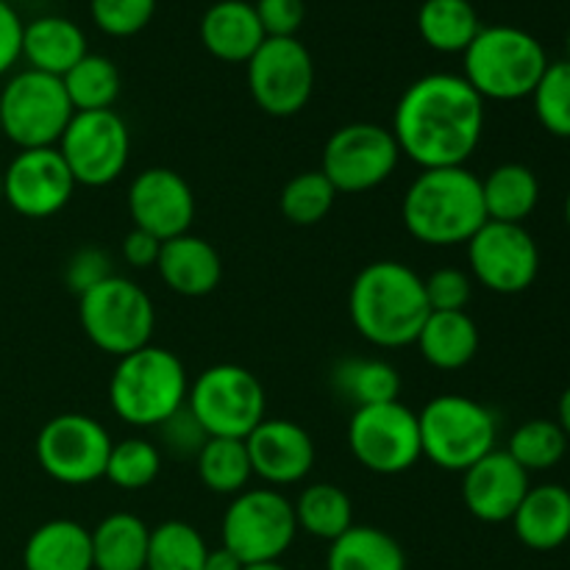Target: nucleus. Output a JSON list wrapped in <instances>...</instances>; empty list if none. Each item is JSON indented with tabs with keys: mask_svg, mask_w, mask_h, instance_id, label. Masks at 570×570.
I'll return each mask as SVG.
<instances>
[{
	"mask_svg": "<svg viewBox=\"0 0 570 570\" xmlns=\"http://www.w3.org/2000/svg\"><path fill=\"white\" fill-rule=\"evenodd\" d=\"M390 131L421 170L462 167L482 142L484 100L462 76L429 72L404 89Z\"/></svg>",
	"mask_w": 570,
	"mask_h": 570,
	"instance_id": "nucleus-1",
	"label": "nucleus"
},
{
	"mask_svg": "<svg viewBox=\"0 0 570 570\" xmlns=\"http://www.w3.org/2000/svg\"><path fill=\"white\" fill-rule=\"evenodd\" d=\"M429 312L423 276L404 262H371L351 284V323L360 337L376 348H404L415 343Z\"/></svg>",
	"mask_w": 570,
	"mask_h": 570,
	"instance_id": "nucleus-2",
	"label": "nucleus"
},
{
	"mask_svg": "<svg viewBox=\"0 0 570 570\" xmlns=\"http://www.w3.org/2000/svg\"><path fill=\"white\" fill-rule=\"evenodd\" d=\"M401 220L410 237L432 248L468 245L488 223L482 178L465 165L421 170L401 200Z\"/></svg>",
	"mask_w": 570,
	"mask_h": 570,
	"instance_id": "nucleus-3",
	"label": "nucleus"
},
{
	"mask_svg": "<svg viewBox=\"0 0 570 570\" xmlns=\"http://www.w3.org/2000/svg\"><path fill=\"white\" fill-rule=\"evenodd\" d=\"M187 367L173 351L145 345L117 360L109 379L111 412L137 429H156L187 404Z\"/></svg>",
	"mask_w": 570,
	"mask_h": 570,
	"instance_id": "nucleus-4",
	"label": "nucleus"
},
{
	"mask_svg": "<svg viewBox=\"0 0 570 570\" xmlns=\"http://www.w3.org/2000/svg\"><path fill=\"white\" fill-rule=\"evenodd\" d=\"M546 67L540 39L515 26H482L462 53V78L482 100L532 98Z\"/></svg>",
	"mask_w": 570,
	"mask_h": 570,
	"instance_id": "nucleus-5",
	"label": "nucleus"
},
{
	"mask_svg": "<svg viewBox=\"0 0 570 570\" xmlns=\"http://www.w3.org/2000/svg\"><path fill=\"white\" fill-rule=\"evenodd\" d=\"M421 451L440 471L462 473L495 451L499 421L493 412L468 395H438L417 415Z\"/></svg>",
	"mask_w": 570,
	"mask_h": 570,
	"instance_id": "nucleus-6",
	"label": "nucleus"
},
{
	"mask_svg": "<svg viewBox=\"0 0 570 570\" xmlns=\"http://www.w3.org/2000/svg\"><path fill=\"white\" fill-rule=\"evenodd\" d=\"M78 317L89 343L117 360L150 345L156 328L150 295L117 273L78 298Z\"/></svg>",
	"mask_w": 570,
	"mask_h": 570,
	"instance_id": "nucleus-7",
	"label": "nucleus"
},
{
	"mask_svg": "<svg viewBox=\"0 0 570 570\" xmlns=\"http://www.w3.org/2000/svg\"><path fill=\"white\" fill-rule=\"evenodd\" d=\"M187 410L198 417L209 438L245 440L267 417V395L259 376L248 367L223 362L195 376L187 393Z\"/></svg>",
	"mask_w": 570,
	"mask_h": 570,
	"instance_id": "nucleus-8",
	"label": "nucleus"
},
{
	"mask_svg": "<svg viewBox=\"0 0 570 570\" xmlns=\"http://www.w3.org/2000/svg\"><path fill=\"white\" fill-rule=\"evenodd\" d=\"M72 115L65 83L48 72L20 70L0 89V131L20 150L56 148Z\"/></svg>",
	"mask_w": 570,
	"mask_h": 570,
	"instance_id": "nucleus-9",
	"label": "nucleus"
},
{
	"mask_svg": "<svg viewBox=\"0 0 570 570\" xmlns=\"http://www.w3.org/2000/svg\"><path fill=\"white\" fill-rule=\"evenodd\" d=\"M298 534L293 501L276 488L243 490L223 515V549L243 566L282 560Z\"/></svg>",
	"mask_w": 570,
	"mask_h": 570,
	"instance_id": "nucleus-10",
	"label": "nucleus"
},
{
	"mask_svg": "<svg viewBox=\"0 0 570 570\" xmlns=\"http://www.w3.org/2000/svg\"><path fill=\"white\" fill-rule=\"evenodd\" d=\"M348 449L365 471L399 476L423 456L417 415L401 401L360 406L348 421Z\"/></svg>",
	"mask_w": 570,
	"mask_h": 570,
	"instance_id": "nucleus-11",
	"label": "nucleus"
},
{
	"mask_svg": "<svg viewBox=\"0 0 570 570\" xmlns=\"http://www.w3.org/2000/svg\"><path fill=\"white\" fill-rule=\"evenodd\" d=\"M401 161L393 131L379 122L340 126L323 145L321 173L337 193L362 195L382 187Z\"/></svg>",
	"mask_w": 570,
	"mask_h": 570,
	"instance_id": "nucleus-12",
	"label": "nucleus"
},
{
	"mask_svg": "<svg viewBox=\"0 0 570 570\" xmlns=\"http://www.w3.org/2000/svg\"><path fill=\"white\" fill-rule=\"evenodd\" d=\"M111 438L100 421L83 412L56 415L39 429L37 462L53 482L81 488L104 479Z\"/></svg>",
	"mask_w": 570,
	"mask_h": 570,
	"instance_id": "nucleus-13",
	"label": "nucleus"
},
{
	"mask_svg": "<svg viewBox=\"0 0 570 570\" xmlns=\"http://www.w3.org/2000/svg\"><path fill=\"white\" fill-rule=\"evenodd\" d=\"M254 104L271 117H293L315 92V61L298 37H267L248 59Z\"/></svg>",
	"mask_w": 570,
	"mask_h": 570,
	"instance_id": "nucleus-14",
	"label": "nucleus"
},
{
	"mask_svg": "<svg viewBox=\"0 0 570 570\" xmlns=\"http://www.w3.org/2000/svg\"><path fill=\"white\" fill-rule=\"evenodd\" d=\"M56 148L78 187H106L126 170L131 134L115 109L76 111Z\"/></svg>",
	"mask_w": 570,
	"mask_h": 570,
	"instance_id": "nucleus-15",
	"label": "nucleus"
},
{
	"mask_svg": "<svg viewBox=\"0 0 570 570\" xmlns=\"http://www.w3.org/2000/svg\"><path fill=\"white\" fill-rule=\"evenodd\" d=\"M473 278L495 295L527 293L540 273V248L518 223L488 220L468 239Z\"/></svg>",
	"mask_w": 570,
	"mask_h": 570,
	"instance_id": "nucleus-16",
	"label": "nucleus"
},
{
	"mask_svg": "<svg viewBox=\"0 0 570 570\" xmlns=\"http://www.w3.org/2000/svg\"><path fill=\"white\" fill-rule=\"evenodd\" d=\"M76 187L59 148L20 150L3 170V204L28 220L59 215L70 204Z\"/></svg>",
	"mask_w": 570,
	"mask_h": 570,
	"instance_id": "nucleus-17",
	"label": "nucleus"
},
{
	"mask_svg": "<svg viewBox=\"0 0 570 570\" xmlns=\"http://www.w3.org/2000/svg\"><path fill=\"white\" fill-rule=\"evenodd\" d=\"M128 215L134 228L154 234L159 243L181 237L195 220L193 187L170 167H148L128 187Z\"/></svg>",
	"mask_w": 570,
	"mask_h": 570,
	"instance_id": "nucleus-18",
	"label": "nucleus"
},
{
	"mask_svg": "<svg viewBox=\"0 0 570 570\" xmlns=\"http://www.w3.org/2000/svg\"><path fill=\"white\" fill-rule=\"evenodd\" d=\"M254 476L271 488L304 482L315 468V443L301 423L287 417H265L245 438Z\"/></svg>",
	"mask_w": 570,
	"mask_h": 570,
	"instance_id": "nucleus-19",
	"label": "nucleus"
},
{
	"mask_svg": "<svg viewBox=\"0 0 570 570\" xmlns=\"http://www.w3.org/2000/svg\"><path fill=\"white\" fill-rule=\"evenodd\" d=\"M529 488V473L499 449L462 471V501L468 512L484 523L512 521Z\"/></svg>",
	"mask_w": 570,
	"mask_h": 570,
	"instance_id": "nucleus-20",
	"label": "nucleus"
},
{
	"mask_svg": "<svg viewBox=\"0 0 570 570\" xmlns=\"http://www.w3.org/2000/svg\"><path fill=\"white\" fill-rule=\"evenodd\" d=\"M156 273L167 289L184 298H204L220 287L223 259L215 245L195 234H181L161 243Z\"/></svg>",
	"mask_w": 570,
	"mask_h": 570,
	"instance_id": "nucleus-21",
	"label": "nucleus"
},
{
	"mask_svg": "<svg viewBox=\"0 0 570 570\" xmlns=\"http://www.w3.org/2000/svg\"><path fill=\"white\" fill-rule=\"evenodd\" d=\"M265 39L254 3L248 0H217L200 17V42L215 59L228 65H248Z\"/></svg>",
	"mask_w": 570,
	"mask_h": 570,
	"instance_id": "nucleus-22",
	"label": "nucleus"
},
{
	"mask_svg": "<svg viewBox=\"0 0 570 570\" xmlns=\"http://www.w3.org/2000/svg\"><path fill=\"white\" fill-rule=\"evenodd\" d=\"M87 53V33L70 17L45 14L22 28V59L28 61V70L61 78Z\"/></svg>",
	"mask_w": 570,
	"mask_h": 570,
	"instance_id": "nucleus-23",
	"label": "nucleus"
},
{
	"mask_svg": "<svg viewBox=\"0 0 570 570\" xmlns=\"http://www.w3.org/2000/svg\"><path fill=\"white\" fill-rule=\"evenodd\" d=\"M518 540L532 551H554L570 538V493L560 484L529 488L512 515Z\"/></svg>",
	"mask_w": 570,
	"mask_h": 570,
	"instance_id": "nucleus-24",
	"label": "nucleus"
},
{
	"mask_svg": "<svg viewBox=\"0 0 570 570\" xmlns=\"http://www.w3.org/2000/svg\"><path fill=\"white\" fill-rule=\"evenodd\" d=\"M22 570H95L89 529L70 518L37 527L22 549Z\"/></svg>",
	"mask_w": 570,
	"mask_h": 570,
	"instance_id": "nucleus-25",
	"label": "nucleus"
},
{
	"mask_svg": "<svg viewBox=\"0 0 570 570\" xmlns=\"http://www.w3.org/2000/svg\"><path fill=\"white\" fill-rule=\"evenodd\" d=\"M415 345L421 356L438 371H460L471 365L479 351V326L465 309L429 312Z\"/></svg>",
	"mask_w": 570,
	"mask_h": 570,
	"instance_id": "nucleus-26",
	"label": "nucleus"
},
{
	"mask_svg": "<svg viewBox=\"0 0 570 570\" xmlns=\"http://www.w3.org/2000/svg\"><path fill=\"white\" fill-rule=\"evenodd\" d=\"M95 570H145L150 529L131 512H111L89 532Z\"/></svg>",
	"mask_w": 570,
	"mask_h": 570,
	"instance_id": "nucleus-27",
	"label": "nucleus"
},
{
	"mask_svg": "<svg viewBox=\"0 0 570 570\" xmlns=\"http://www.w3.org/2000/svg\"><path fill=\"white\" fill-rule=\"evenodd\" d=\"M482 195L488 220L518 223V226H523V220L540 204V181L532 167L507 161V165L493 167L482 178Z\"/></svg>",
	"mask_w": 570,
	"mask_h": 570,
	"instance_id": "nucleus-28",
	"label": "nucleus"
},
{
	"mask_svg": "<svg viewBox=\"0 0 570 570\" xmlns=\"http://www.w3.org/2000/svg\"><path fill=\"white\" fill-rule=\"evenodd\" d=\"M326 570H406L399 540L376 527H351L328 543Z\"/></svg>",
	"mask_w": 570,
	"mask_h": 570,
	"instance_id": "nucleus-29",
	"label": "nucleus"
},
{
	"mask_svg": "<svg viewBox=\"0 0 570 570\" xmlns=\"http://www.w3.org/2000/svg\"><path fill=\"white\" fill-rule=\"evenodd\" d=\"M482 31L471 0H423L417 9V33L438 53H465Z\"/></svg>",
	"mask_w": 570,
	"mask_h": 570,
	"instance_id": "nucleus-30",
	"label": "nucleus"
},
{
	"mask_svg": "<svg viewBox=\"0 0 570 570\" xmlns=\"http://www.w3.org/2000/svg\"><path fill=\"white\" fill-rule=\"evenodd\" d=\"M293 510L298 529H304L312 538L326 540V543H334L340 534L354 527V501L337 484H309V488L301 490Z\"/></svg>",
	"mask_w": 570,
	"mask_h": 570,
	"instance_id": "nucleus-31",
	"label": "nucleus"
},
{
	"mask_svg": "<svg viewBox=\"0 0 570 570\" xmlns=\"http://www.w3.org/2000/svg\"><path fill=\"white\" fill-rule=\"evenodd\" d=\"M195 471L204 488L217 495H237L248 488L250 468L248 445L234 438H209L200 454L195 456Z\"/></svg>",
	"mask_w": 570,
	"mask_h": 570,
	"instance_id": "nucleus-32",
	"label": "nucleus"
},
{
	"mask_svg": "<svg viewBox=\"0 0 570 570\" xmlns=\"http://www.w3.org/2000/svg\"><path fill=\"white\" fill-rule=\"evenodd\" d=\"M332 384L360 410V406L399 401L401 373L384 360H345L334 367Z\"/></svg>",
	"mask_w": 570,
	"mask_h": 570,
	"instance_id": "nucleus-33",
	"label": "nucleus"
},
{
	"mask_svg": "<svg viewBox=\"0 0 570 570\" xmlns=\"http://www.w3.org/2000/svg\"><path fill=\"white\" fill-rule=\"evenodd\" d=\"M61 83L76 111L111 109L120 95V70L106 56L87 53L61 76Z\"/></svg>",
	"mask_w": 570,
	"mask_h": 570,
	"instance_id": "nucleus-34",
	"label": "nucleus"
},
{
	"mask_svg": "<svg viewBox=\"0 0 570 570\" xmlns=\"http://www.w3.org/2000/svg\"><path fill=\"white\" fill-rule=\"evenodd\" d=\"M206 554L209 546L193 523L165 521L150 529L145 570H204Z\"/></svg>",
	"mask_w": 570,
	"mask_h": 570,
	"instance_id": "nucleus-35",
	"label": "nucleus"
},
{
	"mask_svg": "<svg viewBox=\"0 0 570 570\" xmlns=\"http://www.w3.org/2000/svg\"><path fill=\"white\" fill-rule=\"evenodd\" d=\"M568 451V438L557 421H546V417H534V421L521 423L512 432L510 443H507V454L518 462L527 473L534 471H551L560 465V460Z\"/></svg>",
	"mask_w": 570,
	"mask_h": 570,
	"instance_id": "nucleus-36",
	"label": "nucleus"
},
{
	"mask_svg": "<svg viewBox=\"0 0 570 570\" xmlns=\"http://www.w3.org/2000/svg\"><path fill=\"white\" fill-rule=\"evenodd\" d=\"M337 195L340 193L332 187V181L317 167V170H304L289 178L284 184L278 206L293 226H317L334 209Z\"/></svg>",
	"mask_w": 570,
	"mask_h": 570,
	"instance_id": "nucleus-37",
	"label": "nucleus"
},
{
	"mask_svg": "<svg viewBox=\"0 0 570 570\" xmlns=\"http://www.w3.org/2000/svg\"><path fill=\"white\" fill-rule=\"evenodd\" d=\"M161 471L159 445L145 438H126L111 443L109 462H106L104 479H109L117 490H145L156 482Z\"/></svg>",
	"mask_w": 570,
	"mask_h": 570,
	"instance_id": "nucleus-38",
	"label": "nucleus"
},
{
	"mask_svg": "<svg viewBox=\"0 0 570 570\" xmlns=\"http://www.w3.org/2000/svg\"><path fill=\"white\" fill-rule=\"evenodd\" d=\"M540 126L560 139H570V61H549L532 92Z\"/></svg>",
	"mask_w": 570,
	"mask_h": 570,
	"instance_id": "nucleus-39",
	"label": "nucleus"
},
{
	"mask_svg": "<svg viewBox=\"0 0 570 570\" xmlns=\"http://www.w3.org/2000/svg\"><path fill=\"white\" fill-rule=\"evenodd\" d=\"M89 14L106 37L126 39L150 26L156 0H89Z\"/></svg>",
	"mask_w": 570,
	"mask_h": 570,
	"instance_id": "nucleus-40",
	"label": "nucleus"
},
{
	"mask_svg": "<svg viewBox=\"0 0 570 570\" xmlns=\"http://www.w3.org/2000/svg\"><path fill=\"white\" fill-rule=\"evenodd\" d=\"M156 432H159V440L167 454L178 456V460H195L200 454V449L206 445V440H209L206 429L187 410V404L178 412H173L165 423H159Z\"/></svg>",
	"mask_w": 570,
	"mask_h": 570,
	"instance_id": "nucleus-41",
	"label": "nucleus"
},
{
	"mask_svg": "<svg viewBox=\"0 0 570 570\" xmlns=\"http://www.w3.org/2000/svg\"><path fill=\"white\" fill-rule=\"evenodd\" d=\"M426 301L432 312H462L473 295V282L460 267H440L423 278Z\"/></svg>",
	"mask_w": 570,
	"mask_h": 570,
	"instance_id": "nucleus-42",
	"label": "nucleus"
},
{
	"mask_svg": "<svg viewBox=\"0 0 570 570\" xmlns=\"http://www.w3.org/2000/svg\"><path fill=\"white\" fill-rule=\"evenodd\" d=\"M109 276H115V267H111V256L106 250L87 245V248H78L76 254L67 259L65 267V284L70 287V293H76L81 298L83 293H89L92 287H98L100 282H106Z\"/></svg>",
	"mask_w": 570,
	"mask_h": 570,
	"instance_id": "nucleus-43",
	"label": "nucleus"
},
{
	"mask_svg": "<svg viewBox=\"0 0 570 570\" xmlns=\"http://www.w3.org/2000/svg\"><path fill=\"white\" fill-rule=\"evenodd\" d=\"M254 9L265 37H295L306 20L304 0H256Z\"/></svg>",
	"mask_w": 570,
	"mask_h": 570,
	"instance_id": "nucleus-44",
	"label": "nucleus"
},
{
	"mask_svg": "<svg viewBox=\"0 0 570 570\" xmlns=\"http://www.w3.org/2000/svg\"><path fill=\"white\" fill-rule=\"evenodd\" d=\"M22 28L26 22L20 20L14 6L0 3V78L22 59Z\"/></svg>",
	"mask_w": 570,
	"mask_h": 570,
	"instance_id": "nucleus-45",
	"label": "nucleus"
},
{
	"mask_svg": "<svg viewBox=\"0 0 570 570\" xmlns=\"http://www.w3.org/2000/svg\"><path fill=\"white\" fill-rule=\"evenodd\" d=\"M161 243L154 237V234L142 232V228H131V232L122 237V259L128 262L137 271H145V267H156V259H159Z\"/></svg>",
	"mask_w": 570,
	"mask_h": 570,
	"instance_id": "nucleus-46",
	"label": "nucleus"
},
{
	"mask_svg": "<svg viewBox=\"0 0 570 570\" xmlns=\"http://www.w3.org/2000/svg\"><path fill=\"white\" fill-rule=\"evenodd\" d=\"M204 570H243V562H239L232 551L220 546V549H209Z\"/></svg>",
	"mask_w": 570,
	"mask_h": 570,
	"instance_id": "nucleus-47",
	"label": "nucleus"
},
{
	"mask_svg": "<svg viewBox=\"0 0 570 570\" xmlns=\"http://www.w3.org/2000/svg\"><path fill=\"white\" fill-rule=\"evenodd\" d=\"M557 423H560V429L566 432V438L570 443V387L562 393L560 406H557Z\"/></svg>",
	"mask_w": 570,
	"mask_h": 570,
	"instance_id": "nucleus-48",
	"label": "nucleus"
},
{
	"mask_svg": "<svg viewBox=\"0 0 570 570\" xmlns=\"http://www.w3.org/2000/svg\"><path fill=\"white\" fill-rule=\"evenodd\" d=\"M243 570H289V568H284L278 560H271V562H254V566H243Z\"/></svg>",
	"mask_w": 570,
	"mask_h": 570,
	"instance_id": "nucleus-49",
	"label": "nucleus"
},
{
	"mask_svg": "<svg viewBox=\"0 0 570 570\" xmlns=\"http://www.w3.org/2000/svg\"><path fill=\"white\" fill-rule=\"evenodd\" d=\"M566 220H568V228H570V193H568V198H566Z\"/></svg>",
	"mask_w": 570,
	"mask_h": 570,
	"instance_id": "nucleus-50",
	"label": "nucleus"
},
{
	"mask_svg": "<svg viewBox=\"0 0 570 570\" xmlns=\"http://www.w3.org/2000/svg\"><path fill=\"white\" fill-rule=\"evenodd\" d=\"M0 204H3V167H0Z\"/></svg>",
	"mask_w": 570,
	"mask_h": 570,
	"instance_id": "nucleus-51",
	"label": "nucleus"
},
{
	"mask_svg": "<svg viewBox=\"0 0 570 570\" xmlns=\"http://www.w3.org/2000/svg\"><path fill=\"white\" fill-rule=\"evenodd\" d=\"M568 61H570V31H568Z\"/></svg>",
	"mask_w": 570,
	"mask_h": 570,
	"instance_id": "nucleus-52",
	"label": "nucleus"
},
{
	"mask_svg": "<svg viewBox=\"0 0 570 570\" xmlns=\"http://www.w3.org/2000/svg\"><path fill=\"white\" fill-rule=\"evenodd\" d=\"M0 3H14V0H0Z\"/></svg>",
	"mask_w": 570,
	"mask_h": 570,
	"instance_id": "nucleus-53",
	"label": "nucleus"
}]
</instances>
